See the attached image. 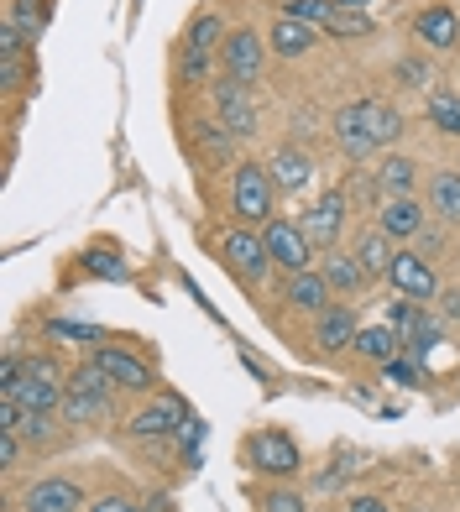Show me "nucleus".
<instances>
[{"mask_svg": "<svg viewBox=\"0 0 460 512\" xmlns=\"http://www.w3.org/2000/svg\"><path fill=\"white\" fill-rule=\"evenodd\" d=\"M330 131H335L340 152L361 162V157H372L377 147H393L398 142V136H403V115L387 105V100H351V105L335 110Z\"/></svg>", "mask_w": 460, "mask_h": 512, "instance_id": "f257e3e1", "label": "nucleus"}, {"mask_svg": "<svg viewBox=\"0 0 460 512\" xmlns=\"http://www.w3.org/2000/svg\"><path fill=\"white\" fill-rule=\"evenodd\" d=\"M16 398H21V408H27V413H53V408H63L68 382H63L58 361H53V356H32L27 366H21Z\"/></svg>", "mask_w": 460, "mask_h": 512, "instance_id": "f03ea898", "label": "nucleus"}, {"mask_svg": "<svg viewBox=\"0 0 460 512\" xmlns=\"http://www.w3.org/2000/svg\"><path fill=\"white\" fill-rule=\"evenodd\" d=\"M272 173L267 168H257V162H241L236 173H230V204H236V215L251 225V220H272Z\"/></svg>", "mask_w": 460, "mask_h": 512, "instance_id": "7ed1b4c3", "label": "nucleus"}, {"mask_svg": "<svg viewBox=\"0 0 460 512\" xmlns=\"http://www.w3.org/2000/svg\"><path fill=\"white\" fill-rule=\"evenodd\" d=\"M246 460H251V471H262L272 481L298 476V445L288 434H278V429H257V434H251L246 439Z\"/></svg>", "mask_w": 460, "mask_h": 512, "instance_id": "20e7f679", "label": "nucleus"}, {"mask_svg": "<svg viewBox=\"0 0 460 512\" xmlns=\"http://www.w3.org/2000/svg\"><path fill=\"white\" fill-rule=\"evenodd\" d=\"M262 241H267V251H272V267H283L288 277H293V272H309L314 241L304 236V225H298V220H267V225H262Z\"/></svg>", "mask_w": 460, "mask_h": 512, "instance_id": "39448f33", "label": "nucleus"}, {"mask_svg": "<svg viewBox=\"0 0 460 512\" xmlns=\"http://www.w3.org/2000/svg\"><path fill=\"white\" fill-rule=\"evenodd\" d=\"M220 63H225V74H230V79L251 84V79L262 74V63H267V48H262V37L251 32V27L230 32V37L220 42Z\"/></svg>", "mask_w": 460, "mask_h": 512, "instance_id": "423d86ee", "label": "nucleus"}, {"mask_svg": "<svg viewBox=\"0 0 460 512\" xmlns=\"http://www.w3.org/2000/svg\"><path fill=\"white\" fill-rule=\"evenodd\" d=\"M345 209H351V199H345L340 189L335 194H325L314 209L298 225H304V236L314 241V251H335V241H340V230H345Z\"/></svg>", "mask_w": 460, "mask_h": 512, "instance_id": "0eeeda50", "label": "nucleus"}, {"mask_svg": "<svg viewBox=\"0 0 460 512\" xmlns=\"http://www.w3.org/2000/svg\"><path fill=\"white\" fill-rule=\"evenodd\" d=\"M95 361L110 371V382H115V387H126V392H152V382H157V377H152V366L136 356V351H126V345H100Z\"/></svg>", "mask_w": 460, "mask_h": 512, "instance_id": "6e6552de", "label": "nucleus"}, {"mask_svg": "<svg viewBox=\"0 0 460 512\" xmlns=\"http://www.w3.org/2000/svg\"><path fill=\"white\" fill-rule=\"evenodd\" d=\"M225 256H230V267H236L246 283H262V272L272 267V251H267V241L257 236V230H230L225 236Z\"/></svg>", "mask_w": 460, "mask_h": 512, "instance_id": "1a4fd4ad", "label": "nucleus"}, {"mask_svg": "<svg viewBox=\"0 0 460 512\" xmlns=\"http://www.w3.org/2000/svg\"><path fill=\"white\" fill-rule=\"evenodd\" d=\"M215 89V110H220V121L236 131V136H257V110H251V100H246V84L241 79H215L210 84Z\"/></svg>", "mask_w": 460, "mask_h": 512, "instance_id": "9d476101", "label": "nucleus"}, {"mask_svg": "<svg viewBox=\"0 0 460 512\" xmlns=\"http://www.w3.org/2000/svg\"><path fill=\"white\" fill-rule=\"evenodd\" d=\"M398 283L403 298H413V304H424V298L440 293V283H434V267L424 262V256H413V251H398L393 256V272H387Z\"/></svg>", "mask_w": 460, "mask_h": 512, "instance_id": "9b49d317", "label": "nucleus"}, {"mask_svg": "<svg viewBox=\"0 0 460 512\" xmlns=\"http://www.w3.org/2000/svg\"><path fill=\"white\" fill-rule=\"evenodd\" d=\"M377 230L387 241H419V230H424V209L419 199H382V215H377Z\"/></svg>", "mask_w": 460, "mask_h": 512, "instance_id": "f8f14e48", "label": "nucleus"}, {"mask_svg": "<svg viewBox=\"0 0 460 512\" xmlns=\"http://www.w3.org/2000/svg\"><path fill=\"white\" fill-rule=\"evenodd\" d=\"M21 507H27V512H79L84 497H79V486H74V481L48 476V481H37L32 492L21 497Z\"/></svg>", "mask_w": 460, "mask_h": 512, "instance_id": "ddd939ff", "label": "nucleus"}, {"mask_svg": "<svg viewBox=\"0 0 460 512\" xmlns=\"http://www.w3.org/2000/svg\"><path fill=\"white\" fill-rule=\"evenodd\" d=\"M314 42H319V27H309V21H298V16H278L267 48L278 58H304V53H314Z\"/></svg>", "mask_w": 460, "mask_h": 512, "instance_id": "4468645a", "label": "nucleus"}, {"mask_svg": "<svg viewBox=\"0 0 460 512\" xmlns=\"http://www.w3.org/2000/svg\"><path fill=\"white\" fill-rule=\"evenodd\" d=\"M183 418H189V408H183L178 398H157V403H147L142 413H136L126 429H131L136 439H152V434H178Z\"/></svg>", "mask_w": 460, "mask_h": 512, "instance_id": "2eb2a0df", "label": "nucleus"}, {"mask_svg": "<svg viewBox=\"0 0 460 512\" xmlns=\"http://www.w3.org/2000/svg\"><path fill=\"white\" fill-rule=\"evenodd\" d=\"M413 37L429 42V48H455V42H460V16H455V6H429V11H419V16H413Z\"/></svg>", "mask_w": 460, "mask_h": 512, "instance_id": "dca6fc26", "label": "nucleus"}, {"mask_svg": "<svg viewBox=\"0 0 460 512\" xmlns=\"http://www.w3.org/2000/svg\"><path fill=\"white\" fill-rule=\"evenodd\" d=\"M283 298L293 309H304V314H325L330 309V283H325V272H293L288 277V288Z\"/></svg>", "mask_w": 460, "mask_h": 512, "instance_id": "f3484780", "label": "nucleus"}, {"mask_svg": "<svg viewBox=\"0 0 460 512\" xmlns=\"http://www.w3.org/2000/svg\"><path fill=\"white\" fill-rule=\"evenodd\" d=\"M356 314L345 309V304H335V309H325L319 314V324H314V340H319V351H345V345H356Z\"/></svg>", "mask_w": 460, "mask_h": 512, "instance_id": "a211bd4d", "label": "nucleus"}, {"mask_svg": "<svg viewBox=\"0 0 460 512\" xmlns=\"http://www.w3.org/2000/svg\"><path fill=\"white\" fill-rule=\"evenodd\" d=\"M351 256L361 262V272H366V277H387V272H393V256H398V251L387 246L382 230H361L356 246H351Z\"/></svg>", "mask_w": 460, "mask_h": 512, "instance_id": "6ab92c4d", "label": "nucleus"}, {"mask_svg": "<svg viewBox=\"0 0 460 512\" xmlns=\"http://www.w3.org/2000/svg\"><path fill=\"white\" fill-rule=\"evenodd\" d=\"M267 173H272V183H278V189H288V194H298L309 183V157L298 152V147H278L272 152V162H267Z\"/></svg>", "mask_w": 460, "mask_h": 512, "instance_id": "aec40b11", "label": "nucleus"}, {"mask_svg": "<svg viewBox=\"0 0 460 512\" xmlns=\"http://www.w3.org/2000/svg\"><path fill=\"white\" fill-rule=\"evenodd\" d=\"M429 209L445 225H460V168H445L429 178Z\"/></svg>", "mask_w": 460, "mask_h": 512, "instance_id": "412c9836", "label": "nucleus"}, {"mask_svg": "<svg viewBox=\"0 0 460 512\" xmlns=\"http://www.w3.org/2000/svg\"><path fill=\"white\" fill-rule=\"evenodd\" d=\"M6 21H11L21 37H27V48H37V37L48 32V0H11Z\"/></svg>", "mask_w": 460, "mask_h": 512, "instance_id": "4be33fe9", "label": "nucleus"}, {"mask_svg": "<svg viewBox=\"0 0 460 512\" xmlns=\"http://www.w3.org/2000/svg\"><path fill=\"white\" fill-rule=\"evenodd\" d=\"M398 345H403V335L398 330H387V324H366V330H356V356H366V361H393L398 356Z\"/></svg>", "mask_w": 460, "mask_h": 512, "instance_id": "5701e85b", "label": "nucleus"}, {"mask_svg": "<svg viewBox=\"0 0 460 512\" xmlns=\"http://www.w3.org/2000/svg\"><path fill=\"white\" fill-rule=\"evenodd\" d=\"M319 272H325V283H330V288H340V293H361L366 283H372V277L361 272V262H356V256H345V251H330V256H325V267H319Z\"/></svg>", "mask_w": 460, "mask_h": 512, "instance_id": "b1692460", "label": "nucleus"}, {"mask_svg": "<svg viewBox=\"0 0 460 512\" xmlns=\"http://www.w3.org/2000/svg\"><path fill=\"white\" fill-rule=\"evenodd\" d=\"M413 178H419V168H413L408 157H387L377 168V194L382 199H408L413 194Z\"/></svg>", "mask_w": 460, "mask_h": 512, "instance_id": "393cba45", "label": "nucleus"}, {"mask_svg": "<svg viewBox=\"0 0 460 512\" xmlns=\"http://www.w3.org/2000/svg\"><path fill=\"white\" fill-rule=\"evenodd\" d=\"M194 131H199V152L210 157V162H230V157H236V142H241V136L230 131L225 121H199Z\"/></svg>", "mask_w": 460, "mask_h": 512, "instance_id": "a878e982", "label": "nucleus"}, {"mask_svg": "<svg viewBox=\"0 0 460 512\" xmlns=\"http://www.w3.org/2000/svg\"><path fill=\"white\" fill-rule=\"evenodd\" d=\"M115 398H95V392H68L63 398V418L68 424H105Z\"/></svg>", "mask_w": 460, "mask_h": 512, "instance_id": "bb28decb", "label": "nucleus"}, {"mask_svg": "<svg viewBox=\"0 0 460 512\" xmlns=\"http://www.w3.org/2000/svg\"><path fill=\"white\" fill-rule=\"evenodd\" d=\"M429 121H434V131L460 136V95L455 89H429Z\"/></svg>", "mask_w": 460, "mask_h": 512, "instance_id": "cd10ccee", "label": "nucleus"}, {"mask_svg": "<svg viewBox=\"0 0 460 512\" xmlns=\"http://www.w3.org/2000/svg\"><path fill=\"white\" fill-rule=\"evenodd\" d=\"M68 392H95V398H115V382L100 361H84L68 371Z\"/></svg>", "mask_w": 460, "mask_h": 512, "instance_id": "c85d7f7f", "label": "nucleus"}, {"mask_svg": "<svg viewBox=\"0 0 460 512\" xmlns=\"http://www.w3.org/2000/svg\"><path fill=\"white\" fill-rule=\"evenodd\" d=\"M335 0H288V11L283 16H298V21H309V27H319V32H325L330 27V21H335Z\"/></svg>", "mask_w": 460, "mask_h": 512, "instance_id": "c756f323", "label": "nucleus"}, {"mask_svg": "<svg viewBox=\"0 0 460 512\" xmlns=\"http://www.w3.org/2000/svg\"><path fill=\"white\" fill-rule=\"evenodd\" d=\"M215 42H225V37H220V16H215V11L194 16V27H189V42H183V48H199V53H210Z\"/></svg>", "mask_w": 460, "mask_h": 512, "instance_id": "7c9ffc66", "label": "nucleus"}, {"mask_svg": "<svg viewBox=\"0 0 460 512\" xmlns=\"http://www.w3.org/2000/svg\"><path fill=\"white\" fill-rule=\"evenodd\" d=\"M84 267L95 272V277H110V283H126V277H131V267L121 262V256H115V251H100V246L84 256Z\"/></svg>", "mask_w": 460, "mask_h": 512, "instance_id": "2f4dec72", "label": "nucleus"}, {"mask_svg": "<svg viewBox=\"0 0 460 512\" xmlns=\"http://www.w3.org/2000/svg\"><path fill=\"white\" fill-rule=\"evenodd\" d=\"M210 53H199V48H183V58H178V79L183 84H204V79H210Z\"/></svg>", "mask_w": 460, "mask_h": 512, "instance_id": "473e14b6", "label": "nucleus"}, {"mask_svg": "<svg viewBox=\"0 0 460 512\" xmlns=\"http://www.w3.org/2000/svg\"><path fill=\"white\" fill-rule=\"evenodd\" d=\"M325 32L330 37H366V32H372V16H366V11H335V21Z\"/></svg>", "mask_w": 460, "mask_h": 512, "instance_id": "72a5a7b5", "label": "nucleus"}, {"mask_svg": "<svg viewBox=\"0 0 460 512\" xmlns=\"http://www.w3.org/2000/svg\"><path fill=\"white\" fill-rule=\"evenodd\" d=\"M199 439H204V418H183L178 424V445H183V465H199Z\"/></svg>", "mask_w": 460, "mask_h": 512, "instance_id": "f704fd0d", "label": "nucleus"}, {"mask_svg": "<svg viewBox=\"0 0 460 512\" xmlns=\"http://www.w3.org/2000/svg\"><path fill=\"white\" fill-rule=\"evenodd\" d=\"M21 439H32V445H48L53 439V413H21Z\"/></svg>", "mask_w": 460, "mask_h": 512, "instance_id": "c9c22d12", "label": "nucleus"}, {"mask_svg": "<svg viewBox=\"0 0 460 512\" xmlns=\"http://www.w3.org/2000/svg\"><path fill=\"white\" fill-rule=\"evenodd\" d=\"M309 502L298 497V492H288V486H272V492H262V512H304Z\"/></svg>", "mask_w": 460, "mask_h": 512, "instance_id": "e433bc0d", "label": "nucleus"}, {"mask_svg": "<svg viewBox=\"0 0 460 512\" xmlns=\"http://www.w3.org/2000/svg\"><path fill=\"white\" fill-rule=\"evenodd\" d=\"M48 330H53V335H63V340H79V345H100V330H95V324H68V319H53Z\"/></svg>", "mask_w": 460, "mask_h": 512, "instance_id": "4c0bfd02", "label": "nucleus"}, {"mask_svg": "<svg viewBox=\"0 0 460 512\" xmlns=\"http://www.w3.org/2000/svg\"><path fill=\"white\" fill-rule=\"evenodd\" d=\"M0 465H6V471L21 465V434L16 429H0Z\"/></svg>", "mask_w": 460, "mask_h": 512, "instance_id": "58836bf2", "label": "nucleus"}, {"mask_svg": "<svg viewBox=\"0 0 460 512\" xmlns=\"http://www.w3.org/2000/svg\"><path fill=\"white\" fill-rule=\"evenodd\" d=\"M21 79H27V68H21V53L0 58V84H6V89H21Z\"/></svg>", "mask_w": 460, "mask_h": 512, "instance_id": "ea45409f", "label": "nucleus"}, {"mask_svg": "<svg viewBox=\"0 0 460 512\" xmlns=\"http://www.w3.org/2000/svg\"><path fill=\"white\" fill-rule=\"evenodd\" d=\"M398 79H403V84H429V68H424L419 58H403V63H398Z\"/></svg>", "mask_w": 460, "mask_h": 512, "instance_id": "a19ab883", "label": "nucleus"}, {"mask_svg": "<svg viewBox=\"0 0 460 512\" xmlns=\"http://www.w3.org/2000/svg\"><path fill=\"white\" fill-rule=\"evenodd\" d=\"M89 512H142V507H136L131 497H115V492H110V497H100V502L89 507Z\"/></svg>", "mask_w": 460, "mask_h": 512, "instance_id": "79ce46f5", "label": "nucleus"}, {"mask_svg": "<svg viewBox=\"0 0 460 512\" xmlns=\"http://www.w3.org/2000/svg\"><path fill=\"white\" fill-rule=\"evenodd\" d=\"M387 377H393V382H413V377H419V366H413V361H387Z\"/></svg>", "mask_w": 460, "mask_h": 512, "instance_id": "37998d69", "label": "nucleus"}, {"mask_svg": "<svg viewBox=\"0 0 460 512\" xmlns=\"http://www.w3.org/2000/svg\"><path fill=\"white\" fill-rule=\"evenodd\" d=\"M351 512H393L382 497H351Z\"/></svg>", "mask_w": 460, "mask_h": 512, "instance_id": "c03bdc74", "label": "nucleus"}, {"mask_svg": "<svg viewBox=\"0 0 460 512\" xmlns=\"http://www.w3.org/2000/svg\"><path fill=\"white\" fill-rule=\"evenodd\" d=\"M445 314L460 324V288H450V293H445Z\"/></svg>", "mask_w": 460, "mask_h": 512, "instance_id": "a18cd8bd", "label": "nucleus"}, {"mask_svg": "<svg viewBox=\"0 0 460 512\" xmlns=\"http://www.w3.org/2000/svg\"><path fill=\"white\" fill-rule=\"evenodd\" d=\"M335 6H340V11H366L372 0H335Z\"/></svg>", "mask_w": 460, "mask_h": 512, "instance_id": "49530a36", "label": "nucleus"}]
</instances>
